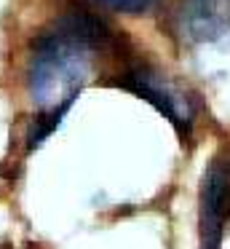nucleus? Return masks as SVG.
I'll use <instances>...</instances> for the list:
<instances>
[{"label": "nucleus", "instance_id": "obj_5", "mask_svg": "<svg viewBox=\"0 0 230 249\" xmlns=\"http://www.w3.org/2000/svg\"><path fill=\"white\" fill-rule=\"evenodd\" d=\"M105 8H112L118 14H147L158 0H96Z\"/></svg>", "mask_w": 230, "mask_h": 249}, {"label": "nucleus", "instance_id": "obj_3", "mask_svg": "<svg viewBox=\"0 0 230 249\" xmlns=\"http://www.w3.org/2000/svg\"><path fill=\"white\" fill-rule=\"evenodd\" d=\"M121 86L128 89V91H134L137 97H142L144 102H150L179 131L190 129L193 102L169 81V78L160 75L158 70H153V67H147V65H134L121 75Z\"/></svg>", "mask_w": 230, "mask_h": 249}, {"label": "nucleus", "instance_id": "obj_1", "mask_svg": "<svg viewBox=\"0 0 230 249\" xmlns=\"http://www.w3.org/2000/svg\"><path fill=\"white\" fill-rule=\"evenodd\" d=\"M115 46V33L105 19L86 8H70L48 30L35 35L27 56V91L35 118L30 147H37L64 118L91 75L94 59Z\"/></svg>", "mask_w": 230, "mask_h": 249}, {"label": "nucleus", "instance_id": "obj_2", "mask_svg": "<svg viewBox=\"0 0 230 249\" xmlns=\"http://www.w3.org/2000/svg\"><path fill=\"white\" fill-rule=\"evenodd\" d=\"M230 222V156L222 153L206 166L198 196V249H219Z\"/></svg>", "mask_w": 230, "mask_h": 249}, {"label": "nucleus", "instance_id": "obj_4", "mask_svg": "<svg viewBox=\"0 0 230 249\" xmlns=\"http://www.w3.org/2000/svg\"><path fill=\"white\" fill-rule=\"evenodd\" d=\"M179 33L190 43H217L230 38V0H182Z\"/></svg>", "mask_w": 230, "mask_h": 249}]
</instances>
